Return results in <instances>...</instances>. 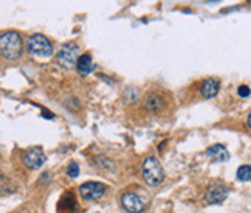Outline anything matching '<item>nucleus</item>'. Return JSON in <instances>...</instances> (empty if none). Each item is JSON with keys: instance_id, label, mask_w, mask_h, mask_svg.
<instances>
[{"instance_id": "f257e3e1", "label": "nucleus", "mask_w": 251, "mask_h": 213, "mask_svg": "<svg viewBox=\"0 0 251 213\" xmlns=\"http://www.w3.org/2000/svg\"><path fill=\"white\" fill-rule=\"evenodd\" d=\"M24 52L22 37L17 31H6L0 36V53L6 60H19Z\"/></svg>"}, {"instance_id": "f03ea898", "label": "nucleus", "mask_w": 251, "mask_h": 213, "mask_svg": "<svg viewBox=\"0 0 251 213\" xmlns=\"http://www.w3.org/2000/svg\"><path fill=\"white\" fill-rule=\"evenodd\" d=\"M143 178L149 187H158L165 179V171L155 157H148L143 163Z\"/></svg>"}, {"instance_id": "7ed1b4c3", "label": "nucleus", "mask_w": 251, "mask_h": 213, "mask_svg": "<svg viewBox=\"0 0 251 213\" xmlns=\"http://www.w3.org/2000/svg\"><path fill=\"white\" fill-rule=\"evenodd\" d=\"M26 50L37 58H50L53 55V44L44 34H33L26 41Z\"/></svg>"}, {"instance_id": "20e7f679", "label": "nucleus", "mask_w": 251, "mask_h": 213, "mask_svg": "<svg viewBox=\"0 0 251 213\" xmlns=\"http://www.w3.org/2000/svg\"><path fill=\"white\" fill-rule=\"evenodd\" d=\"M78 56H79L78 45L73 44V42H69V44H64L59 48V50H57V53H56V62L59 64L62 69L72 70V69H75Z\"/></svg>"}, {"instance_id": "39448f33", "label": "nucleus", "mask_w": 251, "mask_h": 213, "mask_svg": "<svg viewBox=\"0 0 251 213\" xmlns=\"http://www.w3.org/2000/svg\"><path fill=\"white\" fill-rule=\"evenodd\" d=\"M45 160H47V157H45L42 148H39V147H34V148L26 150L24 152V156H22L24 165L26 168H30V170H39L44 165V163H45Z\"/></svg>"}, {"instance_id": "423d86ee", "label": "nucleus", "mask_w": 251, "mask_h": 213, "mask_svg": "<svg viewBox=\"0 0 251 213\" xmlns=\"http://www.w3.org/2000/svg\"><path fill=\"white\" fill-rule=\"evenodd\" d=\"M79 193L87 201H96L105 195V185L101 182H85L79 187Z\"/></svg>"}, {"instance_id": "0eeeda50", "label": "nucleus", "mask_w": 251, "mask_h": 213, "mask_svg": "<svg viewBox=\"0 0 251 213\" xmlns=\"http://www.w3.org/2000/svg\"><path fill=\"white\" fill-rule=\"evenodd\" d=\"M123 207L129 213H141L144 212V202L137 193H126L121 198Z\"/></svg>"}, {"instance_id": "6e6552de", "label": "nucleus", "mask_w": 251, "mask_h": 213, "mask_svg": "<svg viewBox=\"0 0 251 213\" xmlns=\"http://www.w3.org/2000/svg\"><path fill=\"white\" fill-rule=\"evenodd\" d=\"M228 196V190L224 185H211L205 195L206 204H220Z\"/></svg>"}, {"instance_id": "1a4fd4ad", "label": "nucleus", "mask_w": 251, "mask_h": 213, "mask_svg": "<svg viewBox=\"0 0 251 213\" xmlns=\"http://www.w3.org/2000/svg\"><path fill=\"white\" fill-rule=\"evenodd\" d=\"M144 106L153 114H157L160 111L165 109V100H163V96L157 92H151L144 96Z\"/></svg>"}, {"instance_id": "9d476101", "label": "nucleus", "mask_w": 251, "mask_h": 213, "mask_svg": "<svg viewBox=\"0 0 251 213\" xmlns=\"http://www.w3.org/2000/svg\"><path fill=\"white\" fill-rule=\"evenodd\" d=\"M76 70H78L79 75L82 76H87L89 73H92L95 70V62L92 60V56L89 53H85V55H81L78 56V60H76Z\"/></svg>"}, {"instance_id": "9b49d317", "label": "nucleus", "mask_w": 251, "mask_h": 213, "mask_svg": "<svg viewBox=\"0 0 251 213\" xmlns=\"http://www.w3.org/2000/svg\"><path fill=\"white\" fill-rule=\"evenodd\" d=\"M206 156L216 162H228L229 160V152L224 145H214V147H211L206 151Z\"/></svg>"}, {"instance_id": "f8f14e48", "label": "nucleus", "mask_w": 251, "mask_h": 213, "mask_svg": "<svg viewBox=\"0 0 251 213\" xmlns=\"http://www.w3.org/2000/svg\"><path fill=\"white\" fill-rule=\"evenodd\" d=\"M220 91V83L216 78H208L203 84H201V95L205 98H214Z\"/></svg>"}, {"instance_id": "ddd939ff", "label": "nucleus", "mask_w": 251, "mask_h": 213, "mask_svg": "<svg viewBox=\"0 0 251 213\" xmlns=\"http://www.w3.org/2000/svg\"><path fill=\"white\" fill-rule=\"evenodd\" d=\"M237 179L240 182H248L251 179V167L250 165H244L237 170Z\"/></svg>"}, {"instance_id": "4468645a", "label": "nucleus", "mask_w": 251, "mask_h": 213, "mask_svg": "<svg viewBox=\"0 0 251 213\" xmlns=\"http://www.w3.org/2000/svg\"><path fill=\"white\" fill-rule=\"evenodd\" d=\"M67 173H69L70 178H78V174H79V165L76 162H72L70 165H69V170H67Z\"/></svg>"}, {"instance_id": "2eb2a0df", "label": "nucleus", "mask_w": 251, "mask_h": 213, "mask_svg": "<svg viewBox=\"0 0 251 213\" xmlns=\"http://www.w3.org/2000/svg\"><path fill=\"white\" fill-rule=\"evenodd\" d=\"M237 93H239V96H242V98H247V96H250V87L248 86H240Z\"/></svg>"}, {"instance_id": "dca6fc26", "label": "nucleus", "mask_w": 251, "mask_h": 213, "mask_svg": "<svg viewBox=\"0 0 251 213\" xmlns=\"http://www.w3.org/2000/svg\"><path fill=\"white\" fill-rule=\"evenodd\" d=\"M247 126H248V128H251V117H250V115L247 117Z\"/></svg>"}]
</instances>
